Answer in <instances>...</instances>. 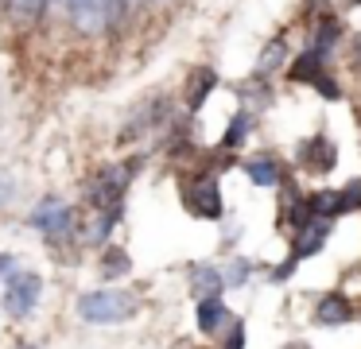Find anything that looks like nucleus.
<instances>
[{"mask_svg": "<svg viewBox=\"0 0 361 349\" xmlns=\"http://www.w3.org/2000/svg\"><path fill=\"white\" fill-rule=\"evenodd\" d=\"M128 178H133V163H128V167H102L94 175V183H90V206H94V214H97L94 229H90V240H97V245H102V240L109 237V229L117 225Z\"/></svg>", "mask_w": 361, "mask_h": 349, "instance_id": "nucleus-1", "label": "nucleus"}, {"mask_svg": "<svg viewBox=\"0 0 361 349\" xmlns=\"http://www.w3.org/2000/svg\"><path fill=\"white\" fill-rule=\"evenodd\" d=\"M66 12H71V20L78 31L102 35V31H113L128 16V0H74Z\"/></svg>", "mask_w": 361, "mask_h": 349, "instance_id": "nucleus-2", "label": "nucleus"}, {"mask_svg": "<svg viewBox=\"0 0 361 349\" xmlns=\"http://www.w3.org/2000/svg\"><path fill=\"white\" fill-rule=\"evenodd\" d=\"M78 314L94 326H113L136 314V299L128 291H90L78 299Z\"/></svg>", "mask_w": 361, "mask_h": 349, "instance_id": "nucleus-3", "label": "nucleus"}, {"mask_svg": "<svg viewBox=\"0 0 361 349\" xmlns=\"http://www.w3.org/2000/svg\"><path fill=\"white\" fill-rule=\"evenodd\" d=\"M27 221L35 225V229L43 233L47 240H71V229H74V209L66 206L63 198H43L39 206L32 209V217Z\"/></svg>", "mask_w": 361, "mask_h": 349, "instance_id": "nucleus-4", "label": "nucleus"}, {"mask_svg": "<svg viewBox=\"0 0 361 349\" xmlns=\"http://www.w3.org/2000/svg\"><path fill=\"white\" fill-rule=\"evenodd\" d=\"M39 295H43V279L35 271H16L8 276L4 283V310L12 318H27L35 307H39Z\"/></svg>", "mask_w": 361, "mask_h": 349, "instance_id": "nucleus-5", "label": "nucleus"}, {"mask_svg": "<svg viewBox=\"0 0 361 349\" xmlns=\"http://www.w3.org/2000/svg\"><path fill=\"white\" fill-rule=\"evenodd\" d=\"M187 209L195 217H221V190L214 183V175L195 178V186L187 190Z\"/></svg>", "mask_w": 361, "mask_h": 349, "instance_id": "nucleus-6", "label": "nucleus"}, {"mask_svg": "<svg viewBox=\"0 0 361 349\" xmlns=\"http://www.w3.org/2000/svg\"><path fill=\"white\" fill-rule=\"evenodd\" d=\"M330 237V221L322 217H311L303 229H295V240H291V260H303V256H314Z\"/></svg>", "mask_w": 361, "mask_h": 349, "instance_id": "nucleus-7", "label": "nucleus"}, {"mask_svg": "<svg viewBox=\"0 0 361 349\" xmlns=\"http://www.w3.org/2000/svg\"><path fill=\"white\" fill-rule=\"evenodd\" d=\"M314 318H319V326H345L353 318V302L350 295H319V302H314Z\"/></svg>", "mask_w": 361, "mask_h": 349, "instance_id": "nucleus-8", "label": "nucleus"}, {"mask_svg": "<svg viewBox=\"0 0 361 349\" xmlns=\"http://www.w3.org/2000/svg\"><path fill=\"white\" fill-rule=\"evenodd\" d=\"M299 159H303L311 171H330L338 163V152H334V144H330L326 136H314V140H307V144H303Z\"/></svg>", "mask_w": 361, "mask_h": 349, "instance_id": "nucleus-9", "label": "nucleus"}, {"mask_svg": "<svg viewBox=\"0 0 361 349\" xmlns=\"http://www.w3.org/2000/svg\"><path fill=\"white\" fill-rule=\"evenodd\" d=\"M198 330L202 333H218L221 326L229 322V310H226V299H198Z\"/></svg>", "mask_w": 361, "mask_h": 349, "instance_id": "nucleus-10", "label": "nucleus"}, {"mask_svg": "<svg viewBox=\"0 0 361 349\" xmlns=\"http://www.w3.org/2000/svg\"><path fill=\"white\" fill-rule=\"evenodd\" d=\"M214 85H218V78H214L210 66H198L195 74H190V85H187V109H190V113L202 109V101L214 93Z\"/></svg>", "mask_w": 361, "mask_h": 349, "instance_id": "nucleus-11", "label": "nucleus"}, {"mask_svg": "<svg viewBox=\"0 0 361 349\" xmlns=\"http://www.w3.org/2000/svg\"><path fill=\"white\" fill-rule=\"evenodd\" d=\"M245 175H249L252 186H276L280 183V163H276L272 155H252V159L245 163Z\"/></svg>", "mask_w": 361, "mask_h": 349, "instance_id": "nucleus-12", "label": "nucleus"}, {"mask_svg": "<svg viewBox=\"0 0 361 349\" xmlns=\"http://www.w3.org/2000/svg\"><path fill=\"white\" fill-rule=\"evenodd\" d=\"M190 287H195V299H218L221 295V271L210 264H198L190 271Z\"/></svg>", "mask_w": 361, "mask_h": 349, "instance_id": "nucleus-13", "label": "nucleus"}, {"mask_svg": "<svg viewBox=\"0 0 361 349\" xmlns=\"http://www.w3.org/2000/svg\"><path fill=\"white\" fill-rule=\"evenodd\" d=\"M97 271H102V279H121L125 271H133V256H128L125 248L109 245V248H102V260H97Z\"/></svg>", "mask_w": 361, "mask_h": 349, "instance_id": "nucleus-14", "label": "nucleus"}, {"mask_svg": "<svg viewBox=\"0 0 361 349\" xmlns=\"http://www.w3.org/2000/svg\"><path fill=\"white\" fill-rule=\"evenodd\" d=\"M283 221H288L291 229H303V225L311 221V209H307V198L295 190V186H288V194H283Z\"/></svg>", "mask_w": 361, "mask_h": 349, "instance_id": "nucleus-15", "label": "nucleus"}, {"mask_svg": "<svg viewBox=\"0 0 361 349\" xmlns=\"http://www.w3.org/2000/svg\"><path fill=\"white\" fill-rule=\"evenodd\" d=\"M319 74H322V54L311 51V47H307V51L299 54L295 62H291V70H288L291 82H314Z\"/></svg>", "mask_w": 361, "mask_h": 349, "instance_id": "nucleus-16", "label": "nucleus"}, {"mask_svg": "<svg viewBox=\"0 0 361 349\" xmlns=\"http://www.w3.org/2000/svg\"><path fill=\"white\" fill-rule=\"evenodd\" d=\"M338 43V23L330 20V16H322L319 20V31H314V43H311V51H319L322 59L330 54V47Z\"/></svg>", "mask_w": 361, "mask_h": 349, "instance_id": "nucleus-17", "label": "nucleus"}, {"mask_svg": "<svg viewBox=\"0 0 361 349\" xmlns=\"http://www.w3.org/2000/svg\"><path fill=\"white\" fill-rule=\"evenodd\" d=\"M249 128H252V116L241 109V113L233 116V124L226 128V136H221V147H241L245 136H249Z\"/></svg>", "mask_w": 361, "mask_h": 349, "instance_id": "nucleus-18", "label": "nucleus"}, {"mask_svg": "<svg viewBox=\"0 0 361 349\" xmlns=\"http://www.w3.org/2000/svg\"><path fill=\"white\" fill-rule=\"evenodd\" d=\"M4 4H8V12L16 16L20 23H32V20H39V16H43L47 0H4Z\"/></svg>", "mask_w": 361, "mask_h": 349, "instance_id": "nucleus-19", "label": "nucleus"}, {"mask_svg": "<svg viewBox=\"0 0 361 349\" xmlns=\"http://www.w3.org/2000/svg\"><path fill=\"white\" fill-rule=\"evenodd\" d=\"M249 268H252L249 260H233L226 271H221V287H241L245 279H249Z\"/></svg>", "mask_w": 361, "mask_h": 349, "instance_id": "nucleus-20", "label": "nucleus"}, {"mask_svg": "<svg viewBox=\"0 0 361 349\" xmlns=\"http://www.w3.org/2000/svg\"><path fill=\"white\" fill-rule=\"evenodd\" d=\"M342 194V214H353V209H361V183H350Z\"/></svg>", "mask_w": 361, "mask_h": 349, "instance_id": "nucleus-21", "label": "nucleus"}, {"mask_svg": "<svg viewBox=\"0 0 361 349\" xmlns=\"http://www.w3.org/2000/svg\"><path fill=\"white\" fill-rule=\"evenodd\" d=\"M314 90H319L322 93V97H326V101H338V97H342V90H338V85H334V78H330V74H319V78H314Z\"/></svg>", "mask_w": 361, "mask_h": 349, "instance_id": "nucleus-22", "label": "nucleus"}, {"mask_svg": "<svg viewBox=\"0 0 361 349\" xmlns=\"http://www.w3.org/2000/svg\"><path fill=\"white\" fill-rule=\"evenodd\" d=\"M280 59H283V39H272V43H268V51H264V59H260V70H272Z\"/></svg>", "mask_w": 361, "mask_h": 349, "instance_id": "nucleus-23", "label": "nucleus"}, {"mask_svg": "<svg viewBox=\"0 0 361 349\" xmlns=\"http://www.w3.org/2000/svg\"><path fill=\"white\" fill-rule=\"evenodd\" d=\"M226 349H245V326L237 322V318H229V341Z\"/></svg>", "mask_w": 361, "mask_h": 349, "instance_id": "nucleus-24", "label": "nucleus"}, {"mask_svg": "<svg viewBox=\"0 0 361 349\" xmlns=\"http://www.w3.org/2000/svg\"><path fill=\"white\" fill-rule=\"evenodd\" d=\"M12 268H16V256H12V252H0V279H8Z\"/></svg>", "mask_w": 361, "mask_h": 349, "instance_id": "nucleus-25", "label": "nucleus"}, {"mask_svg": "<svg viewBox=\"0 0 361 349\" xmlns=\"http://www.w3.org/2000/svg\"><path fill=\"white\" fill-rule=\"evenodd\" d=\"M291 271H295V260H283V264H280V268H276V271H272V279H288V276H291Z\"/></svg>", "mask_w": 361, "mask_h": 349, "instance_id": "nucleus-26", "label": "nucleus"}, {"mask_svg": "<svg viewBox=\"0 0 361 349\" xmlns=\"http://www.w3.org/2000/svg\"><path fill=\"white\" fill-rule=\"evenodd\" d=\"M283 349H311V345H307V341H288Z\"/></svg>", "mask_w": 361, "mask_h": 349, "instance_id": "nucleus-27", "label": "nucleus"}, {"mask_svg": "<svg viewBox=\"0 0 361 349\" xmlns=\"http://www.w3.org/2000/svg\"><path fill=\"white\" fill-rule=\"evenodd\" d=\"M59 4H63V8H71V4H74V0H59Z\"/></svg>", "mask_w": 361, "mask_h": 349, "instance_id": "nucleus-28", "label": "nucleus"}, {"mask_svg": "<svg viewBox=\"0 0 361 349\" xmlns=\"http://www.w3.org/2000/svg\"><path fill=\"white\" fill-rule=\"evenodd\" d=\"M350 4H361V0H350Z\"/></svg>", "mask_w": 361, "mask_h": 349, "instance_id": "nucleus-29", "label": "nucleus"}]
</instances>
